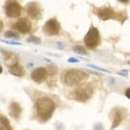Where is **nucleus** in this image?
I'll use <instances>...</instances> for the list:
<instances>
[{
  "instance_id": "obj_9",
  "label": "nucleus",
  "mask_w": 130,
  "mask_h": 130,
  "mask_svg": "<svg viewBox=\"0 0 130 130\" xmlns=\"http://www.w3.org/2000/svg\"><path fill=\"white\" fill-rule=\"evenodd\" d=\"M12 27L23 34H27L31 30L32 24L29 19L22 17L12 25Z\"/></svg>"
},
{
  "instance_id": "obj_19",
  "label": "nucleus",
  "mask_w": 130,
  "mask_h": 130,
  "mask_svg": "<svg viewBox=\"0 0 130 130\" xmlns=\"http://www.w3.org/2000/svg\"><path fill=\"white\" fill-rule=\"evenodd\" d=\"M93 130H104V127L102 123L100 122H97L94 124Z\"/></svg>"
},
{
  "instance_id": "obj_5",
  "label": "nucleus",
  "mask_w": 130,
  "mask_h": 130,
  "mask_svg": "<svg viewBox=\"0 0 130 130\" xmlns=\"http://www.w3.org/2000/svg\"><path fill=\"white\" fill-rule=\"evenodd\" d=\"M84 42L88 49L94 50L98 47L101 43L100 33L98 29L93 25L91 26L85 36Z\"/></svg>"
},
{
  "instance_id": "obj_25",
  "label": "nucleus",
  "mask_w": 130,
  "mask_h": 130,
  "mask_svg": "<svg viewBox=\"0 0 130 130\" xmlns=\"http://www.w3.org/2000/svg\"><path fill=\"white\" fill-rule=\"evenodd\" d=\"M118 2L122 3V4H127L130 2V0H117Z\"/></svg>"
},
{
  "instance_id": "obj_27",
  "label": "nucleus",
  "mask_w": 130,
  "mask_h": 130,
  "mask_svg": "<svg viewBox=\"0 0 130 130\" xmlns=\"http://www.w3.org/2000/svg\"><path fill=\"white\" fill-rule=\"evenodd\" d=\"M128 63H129V64H130V61H129V62H128Z\"/></svg>"
},
{
  "instance_id": "obj_15",
  "label": "nucleus",
  "mask_w": 130,
  "mask_h": 130,
  "mask_svg": "<svg viewBox=\"0 0 130 130\" xmlns=\"http://www.w3.org/2000/svg\"><path fill=\"white\" fill-rule=\"evenodd\" d=\"M73 51L76 53L81 55H88V52L87 51L86 48H85L81 45H75L73 47Z\"/></svg>"
},
{
  "instance_id": "obj_14",
  "label": "nucleus",
  "mask_w": 130,
  "mask_h": 130,
  "mask_svg": "<svg viewBox=\"0 0 130 130\" xmlns=\"http://www.w3.org/2000/svg\"><path fill=\"white\" fill-rule=\"evenodd\" d=\"M0 130H12L8 119L2 115H0Z\"/></svg>"
},
{
  "instance_id": "obj_4",
  "label": "nucleus",
  "mask_w": 130,
  "mask_h": 130,
  "mask_svg": "<svg viewBox=\"0 0 130 130\" xmlns=\"http://www.w3.org/2000/svg\"><path fill=\"white\" fill-rule=\"evenodd\" d=\"M93 95V89L92 86L89 83L85 84L76 88L74 91L71 92V98L79 102H85Z\"/></svg>"
},
{
  "instance_id": "obj_22",
  "label": "nucleus",
  "mask_w": 130,
  "mask_h": 130,
  "mask_svg": "<svg viewBox=\"0 0 130 130\" xmlns=\"http://www.w3.org/2000/svg\"><path fill=\"white\" fill-rule=\"evenodd\" d=\"M68 61L70 62V63H78V62H79V60L78 59H76V58L70 57L69 58Z\"/></svg>"
},
{
  "instance_id": "obj_2",
  "label": "nucleus",
  "mask_w": 130,
  "mask_h": 130,
  "mask_svg": "<svg viewBox=\"0 0 130 130\" xmlns=\"http://www.w3.org/2000/svg\"><path fill=\"white\" fill-rule=\"evenodd\" d=\"M55 108V103L48 97L40 98L36 103L37 115L42 122H46L51 119Z\"/></svg>"
},
{
  "instance_id": "obj_13",
  "label": "nucleus",
  "mask_w": 130,
  "mask_h": 130,
  "mask_svg": "<svg viewBox=\"0 0 130 130\" xmlns=\"http://www.w3.org/2000/svg\"><path fill=\"white\" fill-rule=\"evenodd\" d=\"M9 72L14 76L23 77L25 74V71L22 65L19 63H14L10 67Z\"/></svg>"
},
{
  "instance_id": "obj_20",
  "label": "nucleus",
  "mask_w": 130,
  "mask_h": 130,
  "mask_svg": "<svg viewBox=\"0 0 130 130\" xmlns=\"http://www.w3.org/2000/svg\"><path fill=\"white\" fill-rule=\"evenodd\" d=\"M129 74V71L127 70H121L119 72H118V74L121 75V76H127Z\"/></svg>"
},
{
  "instance_id": "obj_12",
  "label": "nucleus",
  "mask_w": 130,
  "mask_h": 130,
  "mask_svg": "<svg viewBox=\"0 0 130 130\" xmlns=\"http://www.w3.org/2000/svg\"><path fill=\"white\" fill-rule=\"evenodd\" d=\"M10 113L13 119L15 120L19 119L22 114V108L21 105L15 101L12 102L10 105Z\"/></svg>"
},
{
  "instance_id": "obj_8",
  "label": "nucleus",
  "mask_w": 130,
  "mask_h": 130,
  "mask_svg": "<svg viewBox=\"0 0 130 130\" xmlns=\"http://www.w3.org/2000/svg\"><path fill=\"white\" fill-rule=\"evenodd\" d=\"M61 25L56 17L50 19L46 21L42 27V31L45 34L49 36H56L59 34Z\"/></svg>"
},
{
  "instance_id": "obj_3",
  "label": "nucleus",
  "mask_w": 130,
  "mask_h": 130,
  "mask_svg": "<svg viewBox=\"0 0 130 130\" xmlns=\"http://www.w3.org/2000/svg\"><path fill=\"white\" fill-rule=\"evenodd\" d=\"M89 78V74L83 70L71 69L64 74L63 81L66 85L73 87L78 85Z\"/></svg>"
},
{
  "instance_id": "obj_11",
  "label": "nucleus",
  "mask_w": 130,
  "mask_h": 130,
  "mask_svg": "<svg viewBox=\"0 0 130 130\" xmlns=\"http://www.w3.org/2000/svg\"><path fill=\"white\" fill-rule=\"evenodd\" d=\"M48 76L47 69L42 67H40L32 71L31 73V78L36 83H42L46 80Z\"/></svg>"
},
{
  "instance_id": "obj_16",
  "label": "nucleus",
  "mask_w": 130,
  "mask_h": 130,
  "mask_svg": "<svg viewBox=\"0 0 130 130\" xmlns=\"http://www.w3.org/2000/svg\"><path fill=\"white\" fill-rule=\"evenodd\" d=\"M4 37L6 38H12V39H19V35L17 32L14 31L8 30L4 33Z\"/></svg>"
},
{
  "instance_id": "obj_26",
  "label": "nucleus",
  "mask_w": 130,
  "mask_h": 130,
  "mask_svg": "<svg viewBox=\"0 0 130 130\" xmlns=\"http://www.w3.org/2000/svg\"><path fill=\"white\" fill-rule=\"evenodd\" d=\"M3 27V25H2V21H1V29H2Z\"/></svg>"
},
{
  "instance_id": "obj_17",
  "label": "nucleus",
  "mask_w": 130,
  "mask_h": 130,
  "mask_svg": "<svg viewBox=\"0 0 130 130\" xmlns=\"http://www.w3.org/2000/svg\"><path fill=\"white\" fill-rule=\"evenodd\" d=\"M46 69L47 71H48V75H50V76H54V75H55V74L57 72L58 70L57 66L56 65H54V64L48 65Z\"/></svg>"
},
{
  "instance_id": "obj_24",
  "label": "nucleus",
  "mask_w": 130,
  "mask_h": 130,
  "mask_svg": "<svg viewBox=\"0 0 130 130\" xmlns=\"http://www.w3.org/2000/svg\"><path fill=\"white\" fill-rule=\"evenodd\" d=\"M2 42H6V43H8V44H17V45H20L21 44V43L19 42H9V41H6V40H2Z\"/></svg>"
},
{
  "instance_id": "obj_7",
  "label": "nucleus",
  "mask_w": 130,
  "mask_h": 130,
  "mask_svg": "<svg viewBox=\"0 0 130 130\" xmlns=\"http://www.w3.org/2000/svg\"><path fill=\"white\" fill-rule=\"evenodd\" d=\"M26 13L30 18L34 20H40L42 17L43 10L40 4L36 1H31L26 4Z\"/></svg>"
},
{
  "instance_id": "obj_6",
  "label": "nucleus",
  "mask_w": 130,
  "mask_h": 130,
  "mask_svg": "<svg viewBox=\"0 0 130 130\" xmlns=\"http://www.w3.org/2000/svg\"><path fill=\"white\" fill-rule=\"evenodd\" d=\"M23 8L17 0H7L4 5L5 14L8 18L15 19L21 15Z\"/></svg>"
},
{
  "instance_id": "obj_1",
  "label": "nucleus",
  "mask_w": 130,
  "mask_h": 130,
  "mask_svg": "<svg viewBox=\"0 0 130 130\" xmlns=\"http://www.w3.org/2000/svg\"><path fill=\"white\" fill-rule=\"evenodd\" d=\"M91 12L103 21L115 20L123 24L128 19L127 13L125 10H116L110 5H104L98 7L91 4Z\"/></svg>"
},
{
  "instance_id": "obj_23",
  "label": "nucleus",
  "mask_w": 130,
  "mask_h": 130,
  "mask_svg": "<svg viewBox=\"0 0 130 130\" xmlns=\"http://www.w3.org/2000/svg\"><path fill=\"white\" fill-rule=\"evenodd\" d=\"M125 95L129 100H130V87L127 88L125 92Z\"/></svg>"
},
{
  "instance_id": "obj_18",
  "label": "nucleus",
  "mask_w": 130,
  "mask_h": 130,
  "mask_svg": "<svg viewBox=\"0 0 130 130\" xmlns=\"http://www.w3.org/2000/svg\"><path fill=\"white\" fill-rule=\"evenodd\" d=\"M28 42L29 43H33V44H40L41 43V40L40 38L37 36H30L29 38L27 39V40Z\"/></svg>"
},
{
  "instance_id": "obj_10",
  "label": "nucleus",
  "mask_w": 130,
  "mask_h": 130,
  "mask_svg": "<svg viewBox=\"0 0 130 130\" xmlns=\"http://www.w3.org/2000/svg\"><path fill=\"white\" fill-rule=\"evenodd\" d=\"M112 123L111 125L110 129H115L121 123V122L125 119L127 116V111L125 109L117 108L112 110Z\"/></svg>"
},
{
  "instance_id": "obj_21",
  "label": "nucleus",
  "mask_w": 130,
  "mask_h": 130,
  "mask_svg": "<svg viewBox=\"0 0 130 130\" xmlns=\"http://www.w3.org/2000/svg\"><path fill=\"white\" fill-rule=\"evenodd\" d=\"M89 66H91V68L94 69H96V70H100V71H103V72H110L108 70H105L104 68H98V67L97 66H95L93 65H89Z\"/></svg>"
}]
</instances>
